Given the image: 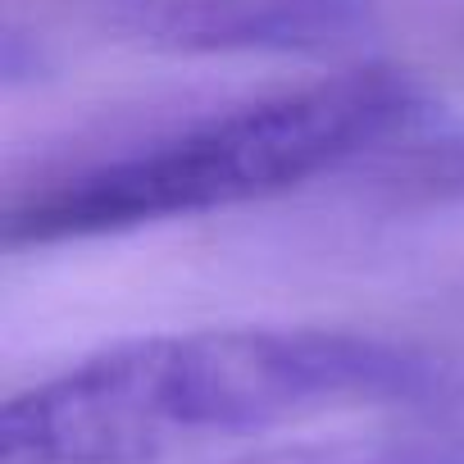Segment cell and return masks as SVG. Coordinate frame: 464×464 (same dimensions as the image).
Returning a JSON list of instances; mask_svg holds the SVG:
<instances>
[{
    "label": "cell",
    "instance_id": "obj_1",
    "mask_svg": "<svg viewBox=\"0 0 464 464\" xmlns=\"http://www.w3.org/2000/svg\"><path fill=\"white\" fill-rule=\"evenodd\" d=\"M464 369L337 328H196L119 342L0 410V464H160L342 410H450Z\"/></svg>",
    "mask_w": 464,
    "mask_h": 464
},
{
    "label": "cell",
    "instance_id": "obj_4",
    "mask_svg": "<svg viewBox=\"0 0 464 464\" xmlns=\"http://www.w3.org/2000/svg\"><path fill=\"white\" fill-rule=\"evenodd\" d=\"M355 169L392 205L459 200L464 196V123L441 114V105L423 101Z\"/></svg>",
    "mask_w": 464,
    "mask_h": 464
},
{
    "label": "cell",
    "instance_id": "obj_3",
    "mask_svg": "<svg viewBox=\"0 0 464 464\" xmlns=\"http://www.w3.org/2000/svg\"><path fill=\"white\" fill-rule=\"evenodd\" d=\"M105 28L160 55H342L378 37V0H105Z\"/></svg>",
    "mask_w": 464,
    "mask_h": 464
},
{
    "label": "cell",
    "instance_id": "obj_5",
    "mask_svg": "<svg viewBox=\"0 0 464 464\" xmlns=\"http://www.w3.org/2000/svg\"><path fill=\"white\" fill-rule=\"evenodd\" d=\"M223 464H464V419L437 410L432 419L283 441V446L232 455Z\"/></svg>",
    "mask_w": 464,
    "mask_h": 464
},
{
    "label": "cell",
    "instance_id": "obj_2",
    "mask_svg": "<svg viewBox=\"0 0 464 464\" xmlns=\"http://www.w3.org/2000/svg\"><path fill=\"white\" fill-rule=\"evenodd\" d=\"M428 96L396 69H346L155 141L60 169L5 205V246L114 237L146 223L214 214L355 169Z\"/></svg>",
    "mask_w": 464,
    "mask_h": 464
}]
</instances>
